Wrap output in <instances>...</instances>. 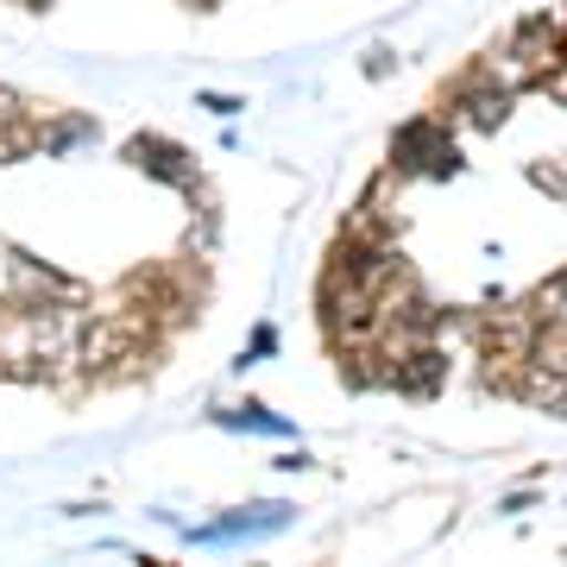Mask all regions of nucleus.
I'll return each mask as SVG.
<instances>
[{"mask_svg": "<svg viewBox=\"0 0 567 567\" xmlns=\"http://www.w3.org/2000/svg\"><path fill=\"white\" fill-rule=\"evenodd\" d=\"M454 164H461V152L447 145V133L435 121L398 126V140H391V171L398 177H447Z\"/></svg>", "mask_w": 567, "mask_h": 567, "instance_id": "f257e3e1", "label": "nucleus"}, {"mask_svg": "<svg viewBox=\"0 0 567 567\" xmlns=\"http://www.w3.org/2000/svg\"><path fill=\"white\" fill-rule=\"evenodd\" d=\"M297 517V505H284V498H265V505H246V511H227V517H215V524L189 529V543H252V536H271V529H284Z\"/></svg>", "mask_w": 567, "mask_h": 567, "instance_id": "f03ea898", "label": "nucleus"}, {"mask_svg": "<svg viewBox=\"0 0 567 567\" xmlns=\"http://www.w3.org/2000/svg\"><path fill=\"white\" fill-rule=\"evenodd\" d=\"M126 158L140 164L145 177L158 183H177V189H189V196H203V171H196V158L183 152L177 140H158V133H140V140H126Z\"/></svg>", "mask_w": 567, "mask_h": 567, "instance_id": "7ed1b4c3", "label": "nucleus"}, {"mask_svg": "<svg viewBox=\"0 0 567 567\" xmlns=\"http://www.w3.org/2000/svg\"><path fill=\"white\" fill-rule=\"evenodd\" d=\"M208 423H215V429H240V435H297V429L284 423V416H271V410H259V404H240V410H215Z\"/></svg>", "mask_w": 567, "mask_h": 567, "instance_id": "20e7f679", "label": "nucleus"}, {"mask_svg": "<svg viewBox=\"0 0 567 567\" xmlns=\"http://www.w3.org/2000/svg\"><path fill=\"white\" fill-rule=\"evenodd\" d=\"M76 145H95V121H82V114H63L58 126H44L39 133L44 158H63V152H76Z\"/></svg>", "mask_w": 567, "mask_h": 567, "instance_id": "39448f33", "label": "nucleus"}, {"mask_svg": "<svg viewBox=\"0 0 567 567\" xmlns=\"http://www.w3.org/2000/svg\"><path fill=\"white\" fill-rule=\"evenodd\" d=\"M271 347H278V328H271V322H259V328H252V341H246V353H240L234 365H259L265 353H271Z\"/></svg>", "mask_w": 567, "mask_h": 567, "instance_id": "423d86ee", "label": "nucleus"}, {"mask_svg": "<svg viewBox=\"0 0 567 567\" xmlns=\"http://www.w3.org/2000/svg\"><path fill=\"white\" fill-rule=\"evenodd\" d=\"M203 107H208V114H240V102H234V95H203Z\"/></svg>", "mask_w": 567, "mask_h": 567, "instance_id": "0eeeda50", "label": "nucleus"}, {"mask_svg": "<svg viewBox=\"0 0 567 567\" xmlns=\"http://www.w3.org/2000/svg\"><path fill=\"white\" fill-rule=\"evenodd\" d=\"M548 89H555V95H561V102H567V58L555 63V70H548Z\"/></svg>", "mask_w": 567, "mask_h": 567, "instance_id": "6e6552de", "label": "nucleus"}]
</instances>
